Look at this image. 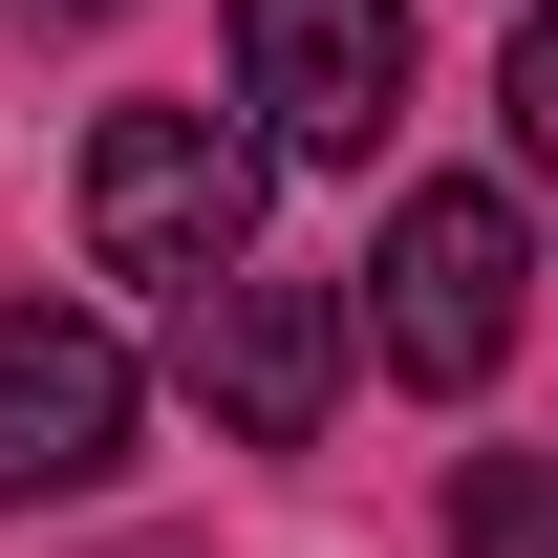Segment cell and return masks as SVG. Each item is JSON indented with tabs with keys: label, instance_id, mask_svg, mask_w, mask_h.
Instances as JSON below:
<instances>
[{
	"label": "cell",
	"instance_id": "3",
	"mask_svg": "<svg viewBox=\"0 0 558 558\" xmlns=\"http://www.w3.org/2000/svg\"><path fill=\"white\" fill-rule=\"evenodd\" d=\"M236 108H258V172L279 150L365 172L409 108V0H236Z\"/></svg>",
	"mask_w": 558,
	"mask_h": 558
},
{
	"label": "cell",
	"instance_id": "1",
	"mask_svg": "<svg viewBox=\"0 0 558 558\" xmlns=\"http://www.w3.org/2000/svg\"><path fill=\"white\" fill-rule=\"evenodd\" d=\"M86 258L130 279V301H215V279L258 258V130L108 108V130H86Z\"/></svg>",
	"mask_w": 558,
	"mask_h": 558
},
{
	"label": "cell",
	"instance_id": "5",
	"mask_svg": "<svg viewBox=\"0 0 558 558\" xmlns=\"http://www.w3.org/2000/svg\"><path fill=\"white\" fill-rule=\"evenodd\" d=\"M172 365H194V409L236 429V451H301V429L344 409V301H323V279H258V258H236V279L194 301V344H172Z\"/></svg>",
	"mask_w": 558,
	"mask_h": 558
},
{
	"label": "cell",
	"instance_id": "8",
	"mask_svg": "<svg viewBox=\"0 0 558 558\" xmlns=\"http://www.w3.org/2000/svg\"><path fill=\"white\" fill-rule=\"evenodd\" d=\"M130 558H150V537H130Z\"/></svg>",
	"mask_w": 558,
	"mask_h": 558
},
{
	"label": "cell",
	"instance_id": "4",
	"mask_svg": "<svg viewBox=\"0 0 558 558\" xmlns=\"http://www.w3.org/2000/svg\"><path fill=\"white\" fill-rule=\"evenodd\" d=\"M130 409H150V365L108 344L86 301H0V494H22V515L130 473Z\"/></svg>",
	"mask_w": 558,
	"mask_h": 558
},
{
	"label": "cell",
	"instance_id": "6",
	"mask_svg": "<svg viewBox=\"0 0 558 558\" xmlns=\"http://www.w3.org/2000/svg\"><path fill=\"white\" fill-rule=\"evenodd\" d=\"M451 558H558V473L537 451H473L451 473Z\"/></svg>",
	"mask_w": 558,
	"mask_h": 558
},
{
	"label": "cell",
	"instance_id": "7",
	"mask_svg": "<svg viewBox=\"0 0 558 558\" xmlns=\"http://www.w3.org/2000/svg\"><path fill=\"white\" fill-rule=\"evenodd\" d=\"M44 22H108V0H44Z\"/></svg>",
	"mask_w": 558,
	"mask_h": 558
},
{
	"label": "cell",
	"instance_id": "2",
	"mask_svg": "<svg viewBox=\"0 0 558 558\" xmlns=\"http://www.w3.org/2000/svg\"><path fill=\"white\" fill-rule=\"evenodd\" d=\"M515 301H537V236H515V194H409L387 215V258H365L344 344H387V387H494L515 365Z\"/></svg>",
	"mask_w": 558,
	"mask_h": 558
}]
</instances>
